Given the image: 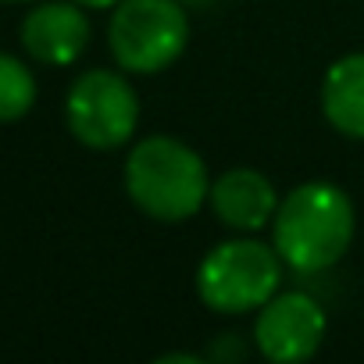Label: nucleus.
I'll list each match as a JSON object with an SVG mask.
<instances>
[{"label":"nucleus","mask_w":364,"mask_h":364,"mask_svg":"<svg viewBox=\"0 0 364 364\" xmlns=\"http://www.w3.org/2000/svg\"><path fill=\"white\" fill-rule=\"evenodd\" d=\"M171 360H186V364H197L200 357H197V353H164V357H157V364H171Z\"/></svg>","instance_id":"obj_12"},{"label":"nucleus","mask_w":364,"mask_h":364,"mask_svg":"<svg viewBox=\"0 0 364 364\" xmlns=\"http://www.w3.org/2000/svg\"><path fill=\"white\" fill-rule=\"evenodd\" d=\"M125 193L154 222L193 218L211 193L204 157L175 136H143L125 157Z\"/></svg>","instance_id":"obj_2"},{"label":"nucleus","mask_w":364,"mask_h":364,"mask_svg":"<svg viewBox=\"0 0 364 364\" xmlns=\"http://www.w3.org/2000/svg\"><path fill=\"white\" fill-rule=\"evenodd\" d=\"M107 43L122 72L157 75L190 47V18L178 0H122L107 22Z\"/></svg>","instance_id":"obj_4"},{"label":"nucleus","mask_w":364,"mask_h":364,"mask_svg":"<svg viewBox=\"0 0 364 364\" xmlns=\"http://www.w3.org/2000/svg\"><path fill=\"white\" fill-rule=\"evenodd\" d=\"M75 4H82V8H90V11H107V8L122 4V0H75Z\"/></svg>","instance_id":"obj_11"},{"label":"nucleus","mask_w":364,"mask_h":364,"mask_svg":"<svg viewBox=\"0 0 364 364\" xmlns=\"http://www.w3.org/2000/svg\"><path fill=\"white\" fill-rule=\"evenodd\" d=\"M11 4H22V0H11Z\"/></svg>","instance_id":"obj_13"},{"label":"nucleus","mask_w":364,"mask_h":364,"mask_svg":"<svg viewBox=\"0 0 364 364\" xmlns=\"http://www.w3.org/2000/svg\"><path fill=\"white\" fill-rule=\"evenodd\" d=\"M208 204L225 229L257 232V229L272 225V218L279 211V193L268 182V175H261L254 168H229L211 182Z\"/></svg>","instance_id":"obj_8"},{"label":"nucleus","mask_w":364,"mask_h":364,"mask_svg":"<svg viewBox=\"0 0 364 364\" xmlns=\"http://www.w3.org/2000/svg\"><path fill=\"white\" fill-rule=\"evenodd\" d=\"M282 289V257L275 247L240 236L211 247L197 268V296L215 314H250Z\"/></svg>","instance_id":"obj_3"},{"label":"nucleus","mask_w":364,"mask_h":364,"mask_svg":"<svg viewBox=\"0 0 364 364\" xmlns=\"http://www.w3.org/2000/svg\"><path fill=\"white\" fill-rule=\"evenodd\" d=\"M90 43V18L82 15V4L75 0H47L33 8L22 22V47L29 58L65 68L82 58Z\"/></svg>","instance_id":"obj_7"},{"label":"nucleus","mask_w":364,"mask_h":364,"mask_svg":"<svg viewBox=\"0 0 364 364\" xmlns=\"http://www.w3.org/2000/svg\"><path fill=\"white\" fill-rule=\"evenodd\" d=\"M68 132L90 150H118L132 143L139 125V97L122 72H82L65 97Z\"/></svg>","instance_id":"obj_5"},{"label":"nucleus","mask_w":364,"mask_h":364,"mask_svg":"<svg viewBox=\"0 0 364 364\" xmlns=\"http://www.w3.org/2000/svg\"><path fill=\"white\" fill-rule=\"evenodd\" d=\"M357 215L336 182H300L279 200V211L272 218V247L279 250L282 264L314 275L328 272L343 261V254L353 243Z\"/></svg>","instance_id":"obj_1"},{"label":"nucleus","mask_w":364,"mask_h":364,"mask_svg":"<svg viewBox=\"0 0 364 364\" xmlns=\"http://www.w3.org/2000/svg\"><path fill=\"white\" fill-rule=\"evenodd\" d=\"M321 114L339 136L364 139V50L328 65L321 79Z\"/></svg>","instance_id":"obj_9"},{"label":"nucleus","mask_w":364,"mask_h":364,"mask_svg":"<svg viewBox=\"0 0 364 364\" xmlns=\"http://www.w3.org/2000/svg\"><path fill=\"white\" fill-rule=\"evenodd\" d=\"M36 104V75L26 61L0 54V122H18Z\"/></svg>","instance_id":"obj_10"},{"label":"nucleus","mask_w":364,"mask_h":364,"mask_svg":"<svg viewBox=\"0 0 364 364\" xmlns=\"http://www.w3.org/2000/svg\"><path fill=\"white\" fill-rule=\"evenodd\" d=\"M328 318L321 304L300 289H279L254 318V346L272 364H296L318 353Z\"/></svg>","instance_id":"obj_6"}]
</instances>
